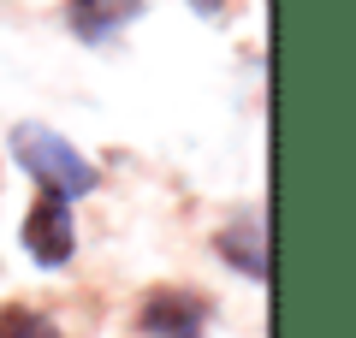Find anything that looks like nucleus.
Returning <instances> with one entry per match:
<instances>
[{
  "mask_svg": "<svg viewBox=\"0 0 356 338\" xmlns=\"http://www.w3.org/2000/svg\"><path fill=\"white\" fill-rule=\"evenodd\" d=\"M143 18V0H65V24L77 42H107Z\"/></svg>",
  "mask_w": 356,
  "mask_h": 338,
  "instance_id": "4",
  "label": "nucleus"
},
{
  "mask_svg": "<svg viewBox=\"0 0 356 338\" xmlns=\"http://www.w3.org/2000/svg\"><path fill=\"white\" fill-rule=\"evenodd\" d=\"M143 332L149 338H202L208 332V303L196 297V291H154L149 303H143Z\"/></svg>",
  "mask_w": 356,
  "mask_h": 338,
  "instance_id": "3",
  "label": "nucleus"
},
{
  "mask_svg": "<svg viewBox=\"0 0 356 338\" xmlns=\"http://www.w3.org/2000/svg\"><path fill=\"white\" fill-rule=\"evenodd\" d=\"M0 338H65V332L48 314L24 309V303H6V309H0Z\"/></svg>",
  "mask_w": 356,
  "mask_h": 338,
  "instance_id": "6",
  "label": "nucleus"
},
{
  "mask_svg": "<svg viewBox=\"0 0 356 338\" xmlns=\"http://www.w3.org/2000/svg\"><path fill=\"white\" fill-rule=\"evenodd\" d=\"M191 6H196V13H202V18H214L220 6H226V0H191Z\"/></svg>",
  "mask_w": 356,
  "mask_h": 338,
  "instance_id": "7",
  "label": "nucleus"
},
{
  "mask_svg": "<svg viewBox=\"0 0 356 338\" xmlns=\"http://www.w3.org/2000/svg\"><path fill=\"white\" fill-rule=\"evenodd\" d=\"M13 154H18V166L42 184V196L77 202V196H89V190L102 184L95 161H83V154H77L65 137H54L48 125H18L13 131Z\"/></svg>",
  "mask_w": 356,
  "mask_h": 338,
  "instance_id": "1",
  "label": "nucleus"
},
{
  "mask_svg": "<svg viewBox=\"0 0 356 338\" xmlns=\"http://www.w3.org/2000/svg\"><path fill=\"white\" fill-rule=\"evenodd\" d=\"M24 250L36 255L42 267H65L77 250V232H72V202L60 196H36V208L24 214Z\"/></svg>",
  "mask_w": 356,
  "mask_h": 338,
  "instance_id": "2",
  "label": "nucleus"
},
{
  "mask_svg": "<svg viewBox=\"0 0 356 338\" xmlns=\"http://www.w3.org/2000/svg\"><path fill=\"white\" fill-rule=\"evenodd\" d=\"M214 250L226 255L238 273H250V279H267V238H261V225L255 220H238V225H226L214 238Z\"/></svg>",
  "mask_w": 356,
  "mask_h": 338,
  "instance_id": "5",
  "label": "nucleus"
}]
</instances>
